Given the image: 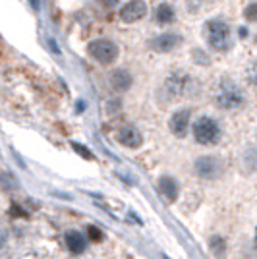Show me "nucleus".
Wrapping results in <instances>:
<instances>
[{"label": "nucleus", "instance_id": "f257e3e1", "mask_svg": "<svg viewBox=\"0 0 257 259\" xmlns=\"http://www.w3.org/2000/svg\"><path fill=\"white\" fill-rule=\"evenodd\" d=\"M205 37L211 49L225 53L230 49V27L223 20H211L205 23Z\"/></svg>", "mask_w": 257, "mask_h": 259}, {"label": "nucleus", "instance_id": "f03ea898", "mask_svg": "<svg viewBox=\"0 0 257 259\" xmlns=\"http://www.w3.org/2000/svg\"><path fill=\"white\" fill-rule=\"evenodd\" d=\"M193 138L201 145H213L221 138V128H219V124L213 118L201 116L193 124Z\"/></svg>", "mask_w": 257, "mask_h": 259}, {"label": "nucleus", "instance_id": "7ed1b4c3", "mask_svg": "<svg viewBox=\"0 0 257 259\" xmlns=\"http://www.w3.org/2000/svg\"><path fill=\"white\" fill-rule=\"evenodd\" d=\"M87 53L99 64H112L118 58V47L108 39H95L87 45Z\"/></svg>", "mask_w": 257, "mask_h": 259}, {"label": "nucleus", "instance_id": "20e7f679", "mask_svg": "<svg viewBox=\"0 0 257 259\" xmlns=\"http://www.w3.org/2000/svg\"><path fill=\"white\" fill-rule=\"evenodd\" d=\"M217 105L225 110H236L244 105V93L232 81H223L217 93Z\"/></svg>", "mask_w": 257, "mask_h": 259}, {"label": "nucleus", "instance_id": "39448f33", "mask_svg": "<svg viewBox=\"0 0 257 259\" xmlns=\"http://www.w3.org/2000/svg\"><path fill=\"white\" fill-rule=\"evenodd\" d=\"M147 16V4L143 0H130L120 8V20L126 23L140 22Z\"/></svg>", "mask_w": 257, "mask_h": 259}, {"label": "nucleus", "instance_id": "423d86ee", "mask_svg": "<svg viewBox=\"0 0 257 259\" xmlns=\"http://www.w3.org/2000/svg\"><path fill=\"white\" fill-rule=\"evenodd\" d=\"M182 43V37L178 33H161L155 39H151L149 47L157 53H170Z\"/></svg>", "mask_w": 257, "mask_h": 259}, {"label": "nucleus", "instance_id": "0eeeda50", "mask_svg": "<svg viewBox=\"0 0 257 259\" xmlns=\"http://www.w3.org/2000/svg\"><path fill=\"white\" fill-rule=\"evenodd\" d=\"M221 162L219 159H215V157H201V159H197L195 162V172L199 174L201 178H207V180H211V178H217L219 174H221Z\"/></svg>", "mask_w": 257, "mask_h": 259}, {"label": "nucleus", "instance_id": "6e6552de", "mask_svg": "<svg viewBox=\"0 0 257 259\" xmlns=\"http://www.w3.org/2000/svg\"><path fill=\"white\" fill-rule=\"evenodd\" d=\"M116 140L124 145V147H130V149H136L143 143V136L141 132L136 126H122L118 130Z\"/></svg>", "mask_w": 257, "mask_h": 259}, {"label": "nucleus", "instance_id": "1a4fd4ad", "mask_svg": "<svg viewBox=\"0 0 257 259\" xmlns=\"http://www.w3.org/2000/svg\"><path fill=\"white\" fill-rule=\"evenodd\" d=\"M190 110L188 108H182V110H176L170 118V132L176 136V138H184L188 134V128H190Z\"/></svg>", "mask_w": 257, "mask_h": 259}, {"label": "nucleus", "instance_id": "9d476101", "mask_svg": "<svg viewBox=\"0 0 257 259\" xmlns=\"http://www.w3.org/2000/svg\"><path fill=\"white\" fill-rule=\"evenodd\" d=\"M188 76H184L180 72H176V74H172L168 79H166V83H164V89H166V95L170 101L174 99H178L180 95H184V91H186V87H188Z\"/></svg>", "mask_w": 257, "mask_h": 259}, {"label": "nucleus", "instance_id": "9b49d317", "mask_svg": "<svg viewBox=\"0 0 257 259\" xmlns=\"http://www.w3.org/2000/svg\"><path fill=\"white\" fill-rule=\"evenodd\" d=\"M159 192H161V197L166 199V201H174L178 197V182L170 178V176H162L159 180Z\"/></svg>", "mask_w": 257, "mask_h": 259}, {"label": "nucleus", "instance_id": "f8f14e48", "mask_svg": "<svg viewBox=\"0 0 257 259\" xmlns=\"http://www.w3.org/2000/svg\"><path fill=\"white\" fill-rule=\"evenodd\" d=\"M66 244H68L72 253H83V249L87 246V238L77 230H68L66 232Z\"/></svg>", "mask_w": 257, "mask_h": 259}, {"label": "nucleus", "instance_id": "ddd939ff", "mask_svg": "<svg viewBox=\"0 0 257 259\" xmlns=\"http://www.w3.org/2000/svg\"><path fill=\"white\" fill-rule=\"evenodd\" d=\"M110 83L112 87L116 89V91H128L130 87H132V74H130L128 70H114L112 74H110Z\"/></svg>", "mask_w": 257, "mask_h": 259}, {"label": "nucleus", "instance_id": "4468645a", "mask_svg": "<svg viewBox=\"0 0 257 259\" xmlns=\"http://www.w3.org/2000/svg\"><path fill=\"white\" fill-rule=\"evenodd\" d=\"M155 20L161 23V25L174 22V10H172L170 4H159V8L155 12Z\"/></svg>", "mask_w": 257, "mask_h": 259}, {"label": "nucleus", "instance_id": "2eb2a0df", "mask_svg": "<svg viewBox=\"0 0 257 259\" xmlns=\"http://www.w3.org/2000/svg\"><path fill=\"white\" fill-rule=\"evenodd\" d=\"M209 246H211V249H213V253L215 255H223L225 253V249H226V244H225V240L221 236H213L211 238V242H209Z\"/></svg>", "mask_w": 257, "mask_h": 259}, {"label": "nucleus", "instance_id": "dca6fc26", "mask_svg": "<svg viewBox=\"0 0 257 259\" xmlns=\"http://www.w3.org/2000/svg\"><path fill=\"white\" fill-rule=\"evenodd\" d=\"M89 234L93 236V240H101L103 238V232H99L95 227H89Z\"/></svg>", "mask_w": 257, "mask_h": 259}, {"label": "nucleus", "instance_id": "f3484780", "mask_svg": "<svg viewBox=\"0 0 257 259\" xmlns=\"http://www.w3.org/2000/svg\"><path fill=\"white\" fill-rule=\"evenodd\" d=\"M253 14H255V4H251V6L246 10V18L247 20H255V16H253Z\"/></svg>", "mask_w": 257, "mask_h": 259}, {"label": "nucleus", "instance_id": "a211bd4d", "mask_svg": "<svg viewBox=\"0 0 257 259\" xmlns=\"http://www.w3.org/2000/svg\"><path fill=\"white\" fill-rule=\"evenodd\" d=\"M72 145H74V149H77V151L81 153L83 157H89V159H93V155H91V153H89V151H85V149H81V147H79L77 143H72Z\"/></svg>", "mask_w": 257, "mask_h": 259}]
</instances>
